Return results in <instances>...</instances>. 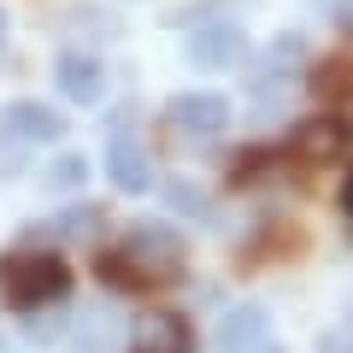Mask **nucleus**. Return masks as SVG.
I'll return each mask as SVG.
<instances>
[{"instance_id": "f257e3e1", "label": "nucleus", "mask_w": 353, "mask_h": 353, "mask_svg": "<svg viewBox=\"0 0 353 353\" xmlns=\"http://www.w3.org/2000/svg\"><path fill=\"white\" fill-rule=\"evenodd\" d=\"M183 259H189V253H183V236L165 230L159 218H141L118 248H106L101 259H94V271H101L106 289L141 294V289H165V283H176V277H183Z\"/></svg>"}, {"instance_id": "f03ea898", "label": "nucleus", "mask_w": 353, "mask_h": 353, "mask_svg": "<svg viewBox=\"0 0 353 353\" xmlns=\"http://www.w3.org/2000/svg\"><path fill=\"white\" fill-rule=\"evenodd\" d=\"M71 294V265L53 259V253H36V248H18L0 259V301L12 312H36L48 301H65Z\"/></svg>"}, {"instance_id": "7ed1b4c3", "label": "nucleus", "mask_w": 353, "mask_h": 353, "mask_svg": "<svg viewBox=\"0 0 353 353\" xmlns=\"http://www.w3.org/2000/svg\"><path fill=\"white\" fill-rule=\"evenodd\" d=\"M306 71V41L301 36H277L271 53L253 65V101H283Z\"/></svg>"}, {"instance_id": "20e7f679", "label": "nucleus", "mask_w": 353, "mask_h": 353, "mask_svg": "<svg viewBox=\"0 0 353 353\" xmlns=\"http://www.w3.org/2000/svg\"><path fill=\"white\" fill-rule=\"evenodd\" d=\"M347 148H353V130L336 124V118H306V124H294V136H289V153L301 165H336Z\"/></svg>"}, {"instance_id": "39448f33", "label": "nucleus", "mask_w": 353, "mask_h": 353, "mask_svg": "<svg viewBox=\"0 0 353 353\" xmlns=\"http://www.w3.org/2000/svg\"><path fill=\"white\" fill-rule=\"evenodd\" d=\"M106 176H112L124 194H148L153 189V165H148V148L136 141V130H112V141H106Z\"/></svg>"}, {"instance_id": "423d86ee", "label": "nucleus", "mask_w": 353, "mask_h": 353, "mask_svg": "<svg viewBox=\"0 0 353 353\" xmlns=\"http://www.w3.org/2000/svg\"><path fill=\"white\" fill-rule=\"evenodd\" d=\"M189 59L201 71H230L248 59V36H241V24H201L189 36Z\"/></svg>"}, {"instance_id": "0eeeda50", "label": "nucleus", "mask_w": 353, "mask_h": 353, "mask_svg": "<svg viewBox=\"0 0 353 353\" xmlns=\"http://www.w3.org/2000/svg\"><path fill=\"white\" fill-rule=\"evenodd\" d=\"M259 341H271V312L259 301H241L218 318V353H253Z\"/></svg>"}, {"instance_id": "6e6552de", "label": "nucleus", "mask_w": 353, "mask_h": 353, "mask_svg": "<svg viewBox=\"0 0 353 353\" xmlns=\"http://www.w3.org/2000/svg\"><path fill=\"white\" fill-rule=\"evenodd\" d=\"M165 118H171L183 136H218V130L230 124V106H224V94H176V101L165 106Z\"/></svg>"}, {"instance_id": "1a4fd4ad", "label": "nucleus", "mask_w": 353, "mask_h": 353, "mask_svg": "<svg viewBox=\"0 0 353 353\" xmlns=\"http://www.w3.org/2000/svg\"><path fill=\"white\" fill-rule=\"evenodd\" d=\"M0 130H6L12 141H59L65 118L53 112V106H41V101H12L6 112H0Z\"/></svg>"}, {"instance_id": "9d476101", "label": "nucleus", "mask_w": 353, "mask_h": 353, "mask_svg": "<svg viewBox=\"0 0 353 353\" xmlns=\"http://www.w3.org/2000/svg\"><path fill=\"white\" fill-rule=\"evenodd\" d=\"M189 347H194L189 324L171 318V312H148L136 330H130V353H189Z\"/></svg>"}, {"instance_id": "9b49d317", "label": "nucleus", "mask_w": 353, "mask_h": 353, "mask_svg": "<svg viewBox=\"0 0 353 353\" xmlns=\"http://www.w3.org/2000/svg\"><path fill=\"white\" fill-rule=\"evenodd\" d=\"M53 71H59V94H65V101H83V106L101 101L106 77H101V59H94V53H77V48H71V53H59Z\"/></svg>"}, {"instance_id": "f8f14e48", "label": "nucleus", "mask_w": 353, "mask_h": 353, "mask_svg": "<svg viewBox=\"0 0 353 353\" xmlns=\"http://www.w3.org/2000/svg\"><path fill=\"white\" fill-rule=\"evenodd\" d=\"M312 94L324 106H353V53H324V59L306 71Z\"/></svg>"}, {"instance_id": "ddd939ff", "label": "nucleus", "mask_w": 353, "mask_h": 353, "mask_svg": "<svg viewBox=\"0 0 353 353\" xmlns=\"http://www.w3.org/2000/svg\"><path fill=\"white\" fill-rule=\"evenodd\" d=\"M112 341H118V324L106 312H83V324H77V336H71V353H112Z\"/></svg>"}, {"instance_id": "4468645a", "label": "nucleus", "mask_w": 353, "mask_h": 353, "mask_svg": "<svg viewBox=\"0 0 353 353\" xmlns=\"http://www.w3.org/2000/svg\"><path fill=\"white\" fill-rule=\"evenodd\" d=\"M83 176H88V159H83V153H59V159L48 165V189L65 194V189H77Z\"/></svg>"}, {"instance_id": "2eb2a0df", "label": "nucleus", "mask_w": 353, "mask_h": 353, "mask_svg": "<svg viewBox=\"0 0 353 353\" xmlns=\"http://www.w3.org/2000/svg\"><path fill=\"white\" fill-rule=\"evenodd\" d=\"M106 224V212H101V206H71V212H65L59 218V224H53V230H59V236H94V230H101Z\"/></svg>"}, {"instance_id": "dca6fc26", "label": "nucleus", "mask_w": 353, "mask_h": 353, "mask_svg": "<svg viewBox=\"0 0 353 353\" xmlns=\"http://www.w3.org/2000/svg\"><path fill=\"white\" fill-rule=\"evenodd\" d=\"M71 30H94L88 41H118V18H112V12H94V6L71 12Z\"/></svg>"}, {"instance_id": "f3484780", "label": "nucleus", "mask_w": 353, "mask_h": 353, "mask_svg": "<svg viewBox=\"0 0 353 353\" xmlns=\"http://www.w3.org/2000/svg\"><path fill=\"white\" fill-rule=\"evenodd\" d=\"M165 201H171V212H189V218L206 212V194L189 189V183H171V189H165Z\"/></svg>"}, {"instance_id": "a211bd4d", "label": "nucleus", "mask_w": 353, "mask_h": 353, "mask_svg": "<svg viewBox=\"0 0 353 353\" xmlns=\"http://www.w3.org/2000/svg\"><path fill=\"white\" fill-rule=\"evenodd\" d=\"M318 353H353V341L347 336H324V341H318Z\"/></svg>"}, {"instance_id": "6ab92c4d", "label": "nucleus", "mask_w": 353, "mask_h": 353, "mask_svg": "<svg viewBox=\"0 0 353 353\" xmlns=\"http://www.w3.org/2000/svg\"><path fill=\"white\" fill-rule=\"evenodd\" d=\"M336 24H341V36H353V0H341V6H336Z\"/></svg>"}, {"instance_id": "aec40b11", "label": "nucleus", "mask_w": 353, "mask_h": 353, "mask_svg": "<svg viewBox=\"0 0 353 353\" xmlns=\"http://www.w3.org/2000/svg\"><path fill=\"white\" fill-rule=\"evenodd\" d=\"M341 212L353 218V171H347V183H341Z\"/></svg>"}, {"instance_id": "412c9836", "label": "nucleus", "mask_w": 353, "mask_h": 353, "mask_svg": "<svg viewBox=\"0 0 353 353\" xmlns=\"http://www.w3.org/2000/svg\"><path fill=\"white\" fill-rule=\"evenodd\" d=\"M253 353H283V347H277V341H259V347H253Z\"/></svg>"}, {"instance_id": "4be33fe9", "label": "nucleus", "mask_w": 353, "mask_h": 353, "mask_svg": "<svg viewBox=\"0 0 353 353\" xmlns=\"http://www.w3.org/2000/svg\"><path fill=\"white\" fill-rule=\"evenodd\" d=\"M0 48H6V12H0Z\"/></svg>"}]
</instances>
